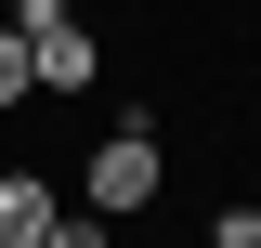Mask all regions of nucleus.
<instances>
[{
	"instance_id": "6",
	"label": "nucleus",
	"mask_w": 261,
	"mask_h": 248,
	"mask_svg": "<svg viewBox=\"0 0 261 248\" xmlns=\"http://www.w3.org/2000/svg\"><path fill=\"white\" fill-rule=\"evenodd\" d=\"M209 248H261V196H235V209H209Z\"/></svg>"
},
{
	"instance_id": "5",
	"label": "nucleus",
	"mask_w": 261,
	"mask_h": 248,
	"mask_svg": "<svg viewBox=\"0 0 261 248\" xmlns=\"http://www.w3.org/2000/svg\"><path fill=\"white\" fill-rule=\"evenodd\" d=\"M27 92H39V79H27V39H13V13H0V118H13Z\"/></svg>"
},
{
	"instance_id": "1",
	"label": "nucleus",
	"mask_w": 261,
	"mask_h": 248,
	"mask_svg": "<svg viewBox=\"0 0 261 248\" xmlns=\"http://www.w3.org/2000/svg\"><path fill=\"white\" fill-rule=\"evenodd\" d=\"M170 196V144H157V118L144 105H118V131L92 144V170H79V209H105V222H144Z\"/></svg>"
},
{
	"instance_id": "2",
	"label": "nucleus",
	"mask_w": 261,
	"mask_h": 248,
	"mask_svg": "<svg viewBox=\"0 0 261 248\" xmlns=\"http://www.w3.org/2000/svg\"><path fill=\"white\" fill-rule=\"evenodd\" d=\"M13 13V39H27V79L53 105H79V92H105V39H92V13L79 0H0Z\"/></svg>"
},
{
	"instance_id": "3",
	"label": "nucleus",
	"mask_w": 261,
	"mask_h": 248,
	"mask_svg": "<svg viewBox=\"0 0 261 248\" xmlns=\"http://www.w3.org/2000/svg\"><path fill=\"white\" fill-rule=\"evenodd\" d=\"M53 209H65V183H53V170H0V248H27Z\"/></svg>"
},
{
	"instance_id": "7",
	"label": "nucleus",
	"mask_w": 261,
	"mask_h": 248,
	"mask_svg": "<svg viewBox=\"0 0 261 248\" xmlns=\"http://www.w3.org/2000/svg\"><path fill=\"white\" fill-rule=\"evenodd\" d=\"M248 196H261V183H248Z\"/></svg>"
},
{
	"instance_id": "4",
	"label": "nucleus",
	"mask_w": 261,
	"mask_h": 248,
	"mask_svg": "<svg viewBox=\"0 0 261 248\" xmlns=\"http://www.w3.org/2000/svg\"><path fill=\"white\" fill-rule=\"evenodd\" d=\"M27 248H118V222H105V209H79V196H65V209H53V222H39V235H27Z\"/></svg>"
}]
</instances>
